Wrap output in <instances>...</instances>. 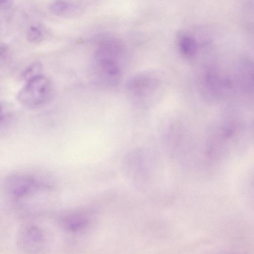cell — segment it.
I'll return each instance as SVG.
<instances>
[{
    "mask_svg": "<svg viewBox=\"0 0 254 254\" xmlns=\"http://www.w3.org/2000/svg\"><path fill=\"white\" fill-rule=\"evenodd\" d=\"M2 117V110L1 106L0 105V120H1Z\"/></svg>",
    "mask_w": 254,
    "mask_h": 254,
    "instance_id": "30bf717a",
    "label": "cell"
},
{
    "mask_svg": "<svg viewBox=\"0 0 254 254\" xmlns=\"http://www.w3.org/2000/svg\"><path fill=\"white\" fill-rule=\"evenodd\" d=\"M43 33L38 27L32 26L28 29L27 32V38L30 42L39 43L43 39Z\"/></svg>",
    "mask_w": 254,
    "mask_h": 254,
    "instance_id": "9c48e42d",
    "label": "cell"
},
{
    "mask_svg": "<svg viewBox=\"0 0 254 254\" xmlns=\"http://www.w3.org/2000/svg\"><path fill=\"white\" fill-rule=\"evenodd\" d=\"M51 12L57 16L70 17L80 11L76 4L64 0H58L54 2L50 8Z\"/></svg>",
    "mask_w": 254,
    "mask_h": 254,
    "instance_id": "8992f818",
    "label": "cell"
},
{
    "mask_svg": "<svg viewBox=\"0 0 254 254\" xmlns=\"http://www.w3.org/2000/svg\"><path fill=\"white\" fill-rule=\"evenodd\" d=\"M180 47L182 54L188 58L193 57L197 50L195 41L190 36H184L182 38L180 42Z\"/></svg>",
    "mask_w": 254,
    "mask_h": 254,
    "instance_id": "52a82bcc",
    "label": "cell"
},
{
    "mask_svg": "<svg viewBox=\"0 0 254 254\" xmlns=\"http://www.w3.org/2000/svg\"><path fill=\"white\" fill-rule=\"evenodd\" d=\"M51 92L50 81L47 77L40 75L27 81L18 93L17 98L22 105L35 108L47 102Z\"/></svg>",
    "mask_w": 254,
    "mask_h": 254,
    "instance_id": "7a4b0ae2",
    "label": "cell"
},
{
    "mask_svg": "<svg viewBox=\"0 0 254 254\" xmlns=\"http://www.w3.org/2000/svg\"><path fill=\"white\" fill-rule=\"evenodd\" d=\"M37 184L30 176L15 174L8 178L6 187L8 192L15 198L23 197L35 190Z\"/></svg>",
    "mask_w": 254,
    "mask_h": 254,
    "instance_id": "277c9868",
    "label": "cell"
},
{
    "mask_svg": "<svg viewBox=\"0 0 254 254\" xmlns=\"http://www.w3.org/2000/svg\"><path fill=\"white\" fill-rule=\"evenodd\" d=\"M153 73L137 74L131 77L127 85L129 95L137 99H142L151 96L158 88L160 79Z\"/></svg>",
    "mask_w": 254,
    "mask_h": 254,
    "instance_id": "3957f363",
    "label": "cell"
},
{
    "mask_svg": "<svg viewBox=\"0 0 254 254\" xmlns=\"http://www.w3.org/2000/svg\"><path fill=\"white\" fill-rule=\"evenodd\" d=\"M20 243L24 250L32 252L37 250L44 242V236L41 230L31 226L26 229L21 236Z\"/></svg>",
    "mask_w": 254,
    "mask_h": 254,
    "instance_id": "5b68a950",
    "label": "cell"
},
{
    "mask_svg": "<svg viewBox=\"0 0 254 254\" xmlns=\"http://www.w3.org/2000/svg\"><path fill=\"white\" fill-rule=\"evenodd\" d=\"M125 51L123 45L114 39L103 41L95 53L92 73L96 81L103 85H117L123 73Z\"/></svg>",
    "mask_w": 254,
    "mask_h": 254,
    "instance_id": "6da1fadb",
    "label": "cell"
},
{
    "mask_svg": "<svg viewBox=\"0 0 254 254\" xmlns=\"http://www.w3.org/2000/svg\"><path fill=\"white\" fill-rule=\"evenodd\" d=\"M42 66L39 63H35L29 66L23 73V78L27 81L35 77L40 75Z\"/></svg>",
    "mask_w": 254,
    "mask_h": 254,
    "instance_id": "ba28073f",
    "label": "cell"
}]
</instances>
